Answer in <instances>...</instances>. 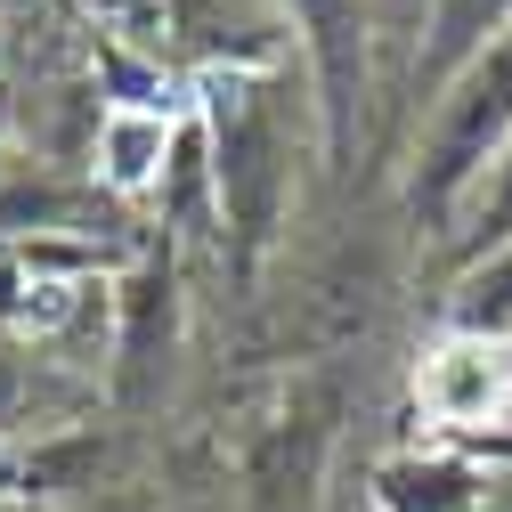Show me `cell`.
<instances>
[{
  "label": "cell",
  "mask_w": 512,
  "mask_h": 512,
  "mask_svg": "<svg viewBox=\"0 0 512 512\" xmlns=\"http://www.w3.org/2000/svg\"><path fill=\"white\" fill-rule=\"evenodd\" d=\"M512 244V147H504V163L480 179V196L464 204V220H456V236H447V277H464V269H480V261H496V252Z\"/></svg>",
  "instance_id": "30bf717a"
},
{
  "label": "cell",
  "mask_w": 512,
  "mask_h": 512,
  "mask_svg": "<svg viewBox=\"0 0 512 512\" xmlns=\"http://www.w3.org/2000/svg\"><path fill=\"white\" fill-rule=\"evenodd\" d=\"M196 122L220 179V252L228 285L252 293L301 196V122L317 131V98L293 66H196Z\"/></svg>",
  "instance_id": "6da1fadb"
},
{
  "label": "cell",
  "mask_w": 512,
  "mask_h": 512,
  "mask_svg": "<svg viewBox=\"0 0 512 512\" xmlns=\"http://www.w3.org/2000/svg\"><path fill=\"white\" fill-rule=\"evenodd\" d=\"M439 326H464V334H488V342H512V244L496 252V261L464 269L456 285H447V309Z\"/></svg>",
  "instance_id": "8fae6325"
},
{
  "label": "cell",
  "mask_w": 512,
  "mask_h": 512,
  "mask_svg": "<svg viewBox=\"0 0 512 512\" xmlns=\"http://www.w3.org/2000/svg\"><path fill=\"white\" fill-rule=\"evenodd\" d=\"M504 33H512V0H423V41L407 57V106L431 114V98L464 66H480Z\"/></svg>",
  "instance_id": "9c48e42d"
},
{
  "label": "cell",
  "mask_w": 512,
  "mask_h": 512,
  "mask_svg": "<svg viewBox=\"0 0 512 512\" xmlns=\"http://www.w3.org/2000/svg\"><path fill=\"white\" fill-rule=\"evenodd\" d=\"M25 512H33V504H25Z\"/></svg>",
  "instance_id": "e0dca14e"
},
{
  "label": "cell",
  "mask_w": 512,
  "mask_h": 512,
  "mask_svg": "<svg viewBox=\"0 0 512 512\" xmlns=\"http://www.w3.org/2000/svg\"><path fill=\"white\" fill-rule=\"evenodd\" d=\"M17 9H49V0H0V17H17Z\"/></svg>",
  "instance_id": "9a60e30c"
},
{
  "label": "cell",
  "mask_w": 512,
  "mask_h": 512,
  "mask_svg": "<svg viewBox=\"0 0 512 512\" xmlns=\"http://www.w3.org/2000/svg\"><path fill=\"white\" fill-rule=\"evenodd\" d=\"M277 9L301 41V82L317 98V163L350 179L374 114V0H277Z\"/></svg>",
  "instance_id": "3957f363"
},
{
  "label": "cell",
  "mask_w": 512,
  "mask_h": 512,
  "mask_svg": "<svg viewBox=\"0 0 512 512\" xmlns=\"http://www.w3.org/2000/svg\"><path fill=\"white\" fill-rule=\"evenodd\" d=\"M9 131H17V90H9V74H0V163H9Z\"/></svg>",
  "instance_id": "5bb4252c"
},
{
  "label": "cell",
  "mask_w": 512,
  "mask_h": 512,
  "mask_svg": "<svg viewBox=\"0 0 512 512\" xmlns=\"http://www.w3.org/2000/svg\"><path fill=\"white\" fill-rule=\"evenodd\" d=\"M66 9H74L90 33L131 41V49H155V57H163V41L179 33V25H171V0H66Z\"/></svg>",
  "instance_id": "7c38bea8"
},
{
  "label": "cell",
  "mask_w": 512,
  "mask_h": 512,
  "mask_svg": "<svg viewBox=\"0 0 512 512\" xmlns=\"http://www.w3.org/2000/svg\"><path fill=\"white\" fill-rule=\"evenodd\" d=\"M512 147V33L464 66L431 98V114H415V155H407V220L431 252H447L464 204L480 196V179L504 163Z\"/></svg>",
  "instance_id": "7a4b0ae2"
},
{
  "label": "cell",
  "mask_w": 512,
  "mask_h": 512,
  "mask_svg": "<svg viewBox=\"0 0 512 512\" xmlns=\"http://www.w3.org/2000/svg\"><path fill=\"white\" fill-rule=\"evenodd\" d=\"M179 236L147 228L139 261L122 269V285L106 293V374H114V407H155L163 382H171V358H179Z\"/></svg>",
  "instance_id": "5b68a950"
},
{
  "label": "cell",
  "mask_w": 512,
  "mask_h": 512,
  "mask_svg": "<svg viewBox=\"0 0 512 512\" xmlns=\"http://www.w3.org/2000/svg\"><path fill=\"white\" fill-rule=\"evenodd\" d=\"M0 57H9V17H0Z\"/></svg>",
  "instance_id": "2e32d148"
},
{
  "label": "cell",
  "mask_w": 512,
  "mask_h": 512,
  "mask_svg": "<svg viewBox=\"0 0 512 512\" xmlns=\"http://www.w3.org/2000/svg\"><path fill=\"white\" fill-rule=\"evenodd\" d=\"M415 415L431 423V447L512 464V342L439 326L415 358Z\"/></svg>",
  "instance_id": "277c9868"
},
{
  "label": "cell",
  "mask_w": 512,
  "mask_h": 512,
  "mask_svg": "<svg viewBox=\"0 0 512 512\" xmlns=\"http://www.w3.org/2000/svg\"><path fill=\"white\" fill-rule=\"evenodd\" d=\"M25 391H33V350L25 342H0V439L25 423Z\"/></svg>",
  "instance_id": "4fadbf2b"
},
{
  "label": "cell",
  "mask_w": 512,
  "mask_h": 512,
  "mask_svg": "<svg viewBox=\"0 0 512 512\" xmlns=\"http://www.w3.org/2000/svg\"><path fill=\"white\" fill-rule=\"evenodd\" d=\"M179 131L187 114H163V106H98V131H90V179L131 212V204H155L163 196V171L179 155Z\"/></svg>",
  "instance_id": "52a82bcc"
},
{
  "label": "cell",
  "mask_w": 512,
  "mask_h": 512,
  "mask_svg": "<svg viewBox=\"0 0 512 512\" xmlns=\"http://www.w3.org/2000/svg\"><path fill=\"white\" fill-rule=\"evenodd\" d=\"M496 496V456H464V447H399L366 472L374 512H488Z\"/></svg>",
  "instance_id": "ba28073f"
},
{
  "label": "cell",
  "mask_w": 512,
  "mask_h": 512,
  "mask_svg": "<svg viewBox=\"0 0 512 512\" xmlns=\"http://www.w3.org/2000/svg\"><path fill=\"white\" fill-rule=\"evenodd\" d=\"M334 382L309 374L277 399V415L261 423L244 456V512H317V472H326L334 447Z\"/></svg>",
  "instance_id": "8992f818"
}]
</instances>
